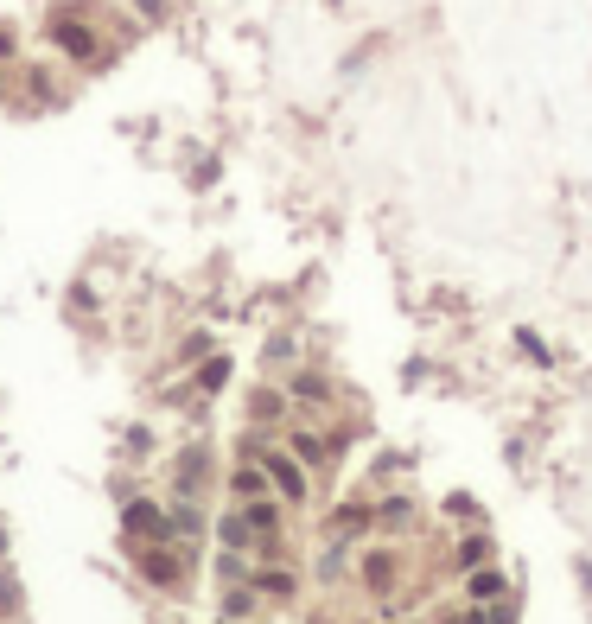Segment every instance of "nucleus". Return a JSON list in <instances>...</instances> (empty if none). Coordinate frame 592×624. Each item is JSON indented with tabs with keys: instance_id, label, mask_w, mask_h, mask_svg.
<instances>
[{
	"instance_id": "nucleus-1",
	"label": "nucleus",
	"mask_w": 592,
	"mask_h": 624,
	"mask_svg": "<svg viewBox=\"0 0 592 624\" xmlns=\"http://www.w3.org/2000/svg\"><path fill=\"white\" fill-rule=\"evenodd\" d=\"M51 45H58L64 58H77V64H83V58H96V51H102V45H96V32H90V26H77L71 13H58V20H51Z\"/></svg>"
},
{
	"instance_id": "nucleus-2",
	"label": "nucleus",
	"mask_w": 592,
	"mask_h": 624,
	"mask_svg": "<svg viewBox=\"0 0 592 624\" xmlns=\"http://www.w3.org/2000/svg\"><path fill=\"white\" fill-rule=\"evenodd\" d=\"M261 465H268L274 484L287 491V504H306V472H300V465H293L287 453H261Z\"/></svg>"
},
{
	"instance_id": "nucleus-3",
	"label": "nucleus",
	"mask_w": 592,
	"mask_h": 624,
	"mask_svg": "<svg viewBox=\"0 0 592 624\" xmlns=\"http://www.w3.org/2000/svg\"><path fill=\"white\" fill-rule=\"evenodd\" d=\"M268 484H274V472H268V465H236V472H230V491L242 497V504L268 497Z\"/></svg>"
},
{
	"instance_id": "nucleus-4",
	"label": "nucleus",
	"mask_w": 592,
	"mask_h": 624,
	"mask_svg": "<svg viewBox=\"0 0 592 624\" xmlns=\"http://www.w3.org/2000/svg\"><path fill=\"white\" fill-rule=\"evenodd\" d=\"M121 523L141 529V535H153V542H166V535H172V523H166V516L153 510V504H128V510H121Z\"/></svg>"
},
{
	"instance_id": "nucleus-5",
	"label": "nucleus",
	"mask_w": 592,
	"mask_h": 624,
	"mask_svg": "<svg viewBox=\"0 0 592 624\" xmlns=\"http://www.w3.org/2000/svg\"><path fill=\"white\" fill-rule=\"evenodd\" d=\"M293 453H300L306 465H325V459H338L344 446L338 440H319V433H293Z\"/></svg>"
},
{
	"instance_id": "nucleus-6",
	"label": "nucleus",
	"mask_w": 592,
	"mask_h": 624,
	"mask_svg": "<svg viewBox=\"0 0 592 624\" xmlns=\"http://www.w3.org/2000/svg\"><path fill=\"white\" fill-rule=\"evenodd\" d=\"M503 593H510V580H503L497 567H472V599L491 605V599H503Z\"/></svg>"
},
{
	"instance_id": "nucleus-7",
	"label": "nucleus",
	"mask_w": 592,
	"mask_h": 624,
	"mask_svg": "<svg viewBox=\"0 0 592 624\" xmlns=\"http://www.w3.org/2000/svg\"><path fill=\"white\" fill-rule=\"evenodd\" d=\"M141 574H147V580H160V586H172V580H179V561L153 548V554H141Z\"/></svg>"
},
{
	"instance_id": "nucleus-8",
	"label": "nucleus",
	"mask_w": 592,
	"mask_h": 624,
	"mask_svg": "<svg viewBox=\"0 0 592 624\" xmlns=\"http://www.w3.org/2000/svg\"><path fill=\"white\" fill-rule=\"evenodd\" d=\"M242 516H249V529H255V535H274V523H281V516H274V504H268V497H255V504L242 510Z\"/></svg>"
},
{
	"instance_id": "nucleus-9",
	"label": "nucleus",
	"mask_w": 592,
	"mask_h": 624,
	"mask_svg": "<svg viewBox=\"0 0 592 624\" xmlns=\"http://www.w3.org/2000/svg\"><path fill=\"white\" fill-rule=\"evenodd\" d=\"M249 516H242V510H230V516H223V542H230V548H249Z\"/></svg>"
},
{
	"instance_id": "nucleus-10",
	"label": "nucleus",
	"mask_w": 592,
	"mask_h": 624,
	"mask_svg": "<svg viewBox=\"0 0 592 624\" xmlns=\"http://www.w3.org/2000/svg\"><path fill=\"white\" fill-rule=\"evenodd\" d=\"M459 561L465 567H484V561H491V535H472V542L459 548Z\"/></svg>"
},
{
	"instance_id": "nucleus-11",
	"label": "nucleus",
	"mask_w": 592,
	"mask_h": 624,
	"mask_svg": "<svg viewBox=\"0 0 592 624\" xmlns=\"http://www.w3.org/2000/svg\"><path fill=\"white\" fill-rule=\"evenodd\" d=\"M198 383H204V389H223V383H230V363H223V357H211V363L198 370Z\"/></svg>"
},
{
	"instance_id": "nucleus-12",
	"label": "nucleus",
	"mask_w": 592,
	"mask_h": 624,
	"mask_svg": "<svg viewBox=\"0 0 592 624\" xmlns=\"http://www.w3.org/2000/svg\"><path fill=\"white\" fill-rule=\"evenodd\" d=\"M223 612H230V618H249L255 612V593H249V586H236V593L223 599Z\"/></svg>"
},
{
	"instance_id": "nucleus-13",
	"label": "nucleus",
	"mask_w": 592,
	"mask_h": 624,
	"mask_svg": "<svg viewBox=\"0 0 592 624\" xmlns=\"http://www.w3.org/2000/svg\"><path fill=\"white\" fill-rule=\"evenodd\" d=\"M293 402H325V383L319 376H300V383H293Z\"/></svg>"
},
{
	"instance_id": "nucleus-14",
	"label": "nucleus",
	"mask_w": 592,
	"mask_h": 624,
	"mask_svg": "<svg viewBox=\"0 0 592 624\" xmlns=\"http://www.w3.org/2000/svg\"><path fill=\"white\" fill-rule=\"evenodd\" d=\"M255 586L261 593H287L293 599V574H255Z\"/></svg>"
},
{
	"instance_id": "nucleus-15",
	"label": "nucleus",
	"mask_w": 592,
	"mask_h": 624,
	"mask_svg": "<svg viewBox=\"0 0 592 624\" xmlns=\"http://www.w3.org/2000/svg\"><path fill=\"white\" fill-rule=\"evenodd\" d=\"M516 344H522V351H529L535 363H548V344H542V338H535V332H529V325H522V332H516Z\"/></svg>"
},
{
	"instance_id": "nucleus-16",
	"label": "nucleus",
	"mask_w": 592,
	"mask_h": 624,
	"mask_svg": "<svg viewBox=\"0 0 592 624\" xmlns=\"http://www.w3.org/2000/svg\"><path fill=\"white\" fill-rule=\"evenodd\" d=\"M179 478L198 484V478H204V453H185V459H179Z\"/></svg>"
},
{
	"instance_id": "nucleus-17",
	"label": "nucleus",
	"mask_w": 592,
	"mask_h": 624,
	"mask_svg": "<svg viewBox=\"0 0 592 624\" xmlns=\"http://www.w3.org/2000/svg\"><path fill=\"white\" fill-rule=\"evenodd\" d=\"M363 523H370V510H357V504L338 510V529H363Z\"/></svg>"
},
{
	"instance_id": "nucleus-18",
	"label": "nucleus",
	"mask_w": 592,
	"mask_h": 624,
	"mask_svg": "<svg viewBox=\"0 0 592 624\" xmlns=\"http://www.w3.org/2000/svg\"><path fill=\"white\" fill-rule=\"evenodd\" d=\"M319 574H325V580H338V574H344V548L325 554V561H319Z\"/></svg>"
},
{
	"instance_id": "nucleus-19",
	"label": "nucleus",
	"mask_w": 592,
	"mask_h": 624,
	"mask_svg": "<svg viewBox=\"0 0 592 624\" xmlns=\"http://www.w3.org/2000/svg\"><path fill=\"white\" fill-rule=\"evenodd\" d=\"M0 96H7V83H0Z\"/></svg>"
}]
</instances>
